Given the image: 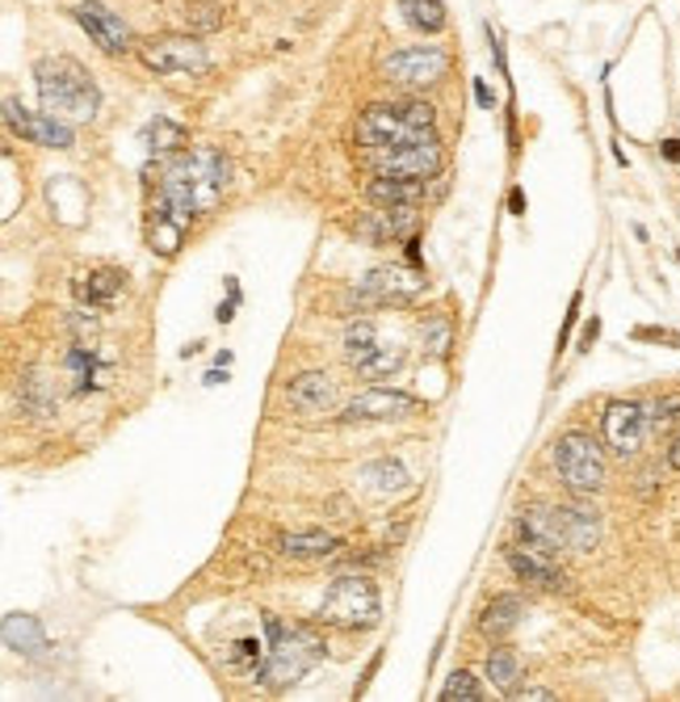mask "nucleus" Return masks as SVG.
I'll return each mask as SVG.
<instances>
[{
  "label": "nucleus",
  "instance_id": "nucleus-6",
  "mask_svg": "<svg viewBox=\"0 0 680 702\" xmlns=\"http://www.w3.org/2000/svg\"><path fill=\"white\" fill-rule=\"evenodd\" d=\"M550 463H554V475L563 479L571 493H597L604 484V455L601 446L592 442L588 434L571 429L554 442L550 451Z\"/></svg>",
  "mask_w": 680,
  "mask_h": 702
},
{
  "label": "nucleus",
  "instance_id": "nucleus-22",
  "mask_svg": "<svg viewBox=\"0 0 680 702\" xmlns=\"http://www.w3.org/2000/svg\"><path fill=\"white\" fill-rule=\"evenodd\" d=\"M420 186L424 181H403V177H374L370 181V202H378V207H416L420 202Z\"/></svg>",
  "mask_w": 680,
  "mask_h": 702
},
{
  "label": "nucleus",
  "instance_id": "nucleus-26",
  "mask_svg": "<svg viewBox=\"0 0 680 702\" xmlns=\"http://www.w3.org/2000/svg\"><path fill=\"white\" fill-rule=\"evenodd\" d=\"M378 349H382V342H378V328L370 320H353L344 328V358H349V366L366 362Z\"/></svg>",
  "mask_w": 680,
  "mask_h": 702
},
{
  "label": "nucleus",
  "instance_id": "nucleus-13",
  "mask_svg": "<svg viewBox=\"0 0 680 702\" xmlns=\"http://www.w3.org/2000/svg\"><path fill=\"white\" fill-rule=\"evenodd\" d=\"M72 18L106 56H127L131 51V26L118 18L113 9H106L101 0H80L72 9Z\"/></svg>",
  "mask_w": 680,
  "mask_h": 702
},
{
  "label": "nucleus",
  "instance_id": "nucleus-10",
  "mask_svg": "<svg viewBox=\"0 0 680 702\" xmlns=\"http://www.w3.org/2000/svg\"><path fill=\"white\" fill-rule=\"evenodd\" d=\"M420 408V399L408 396V392H399V387H370V392H358V396L349 399L344 408H340V425H374V421H396V417H408Z\"/></svg>",
  "mask_w": 680,
  "mask_h": 702
},
{
  "label": "nucleus",
  "instance_id": "nucleus-8",
  "mask_svg": "<svg viewBox=\"0 0 680 702\" xmlns=\"http://www.w3.org/2000/svg\"><path fill=\"white\" fill-rule=\"evenodd\" d=\"M441 144H382V148H366V169L374 177H403V181H429L441 172Z\"/></svg>",
  "mask_w": 680,
  "mask_h": 702
},
{
  "label": "nucleus",
  "instance_id": "nucleus-24",
  "mask_svg": "<svg viewBox=\"0 0 680 702\" xmlns=\"http://www.w3.org/2000/svg\"><path fill=\"white\" fill-rule=\"evenodd\" d=\"M521 673H526V661L512 652V647H491L488 656V678L496 690H517V682H521Z\"/></svg>",
  "mask_w": 680,
  "mask_h": 702
},
{
  "label": "nucleus",
  "instance_id": "nucleus-31",
  "mask_svg": "<svg viewBox=\"0 0 680 702\" xmlns=\"http://www.w3.org/2000/svg\"><path fill=\"white\" fill-rule=\"evenodd\" d=\"M420 342H424V349L429 354H446V345H450V324L441 320V316H433V320H424V328H420Z\"/></svg>",
  "mask_w": 680,
  "mask_h": 702
},
{
  "label": "nucleus",
  "instance_id": "nucleus-25",
  "mask_svg": "<svg viewBox=\"0 0 680 702\" xmlns=\"http://www.w3.org/2000/svg\"><path fill=\"white\" fill-rule=\"evenodd\" d=\"M143 144H148L151 156H172L186 148V131L172 118H156V122H148V131H143Z\"/></svg>",
  "mask_w": 680,
  "mask_h": 702
},
{
  "label": "nucleus",
  "instance_id": "nucleus-30",
  "mask_svg": "<svg viewBox=\"0 0 680 702\" xmlns=\"http://www.w3.org/2000/svg\"><path fill=\"white\" fill-rule=\"evenodd\" d=\"M647 421L656 425V429H663V425H677L680 421V396H660L647 404Z\"/></svg>",
  "mask_w": 680,
  "mask_h": 702
},
{
  "label": "nucleus",
  "instance_id": "nucleus-12",
  "mask_svg": "<svg viewBox=\"0 0 680 702\" xmlns=\"http://www.w3.org/2000/svg\"><path fill=\"white\" fill-rule=\"evenodd\" d=\"M647 429H651V421H647V404H639V399H613L604 408L601 434L613 455H639Z\"/></svg>",
  "mask_w": 680,
  "mask_h": 702
},
{
  "label": "nucleus",
  "instance_id": "nucleus-18",
  "mask_svg": "<svg viewBox=\"0 0 680 702\" xmlns=\"http://www.w3.org/2000/svg\"><path fill=\"white\" fill-rule=\"evenodd\" d=\"M526 619V602L517 597V593H504V597H496L488 610H483V619H479V631L488 635V640H504L517 631V623Z\"/></svg>",
  "mask_w": 680,
  "mask_h": 702
},
{
  "label": "nucleus",
  "instance_id": "nucleus-11",
  "mask_svg": "<svg viewBox=\"0 0 680 702\" xmlns=\"http://www.w3.org/2000/svg\"><path fill=\"white\" fill-rule=\"evenodd\" d=\"M382 72L403 89H433L437 80L450 72V56L441 47H408V51L387 56Z\"/></svg>",
  "mask_w": 680,
  "mask_h": 702
},
{
  "label": "nucleus",
  "instance_id": "nucleus-28",
  "mask_svg": "<svg viewBox=\"0 0 680 702\" xmlns=\"http://www.w3.org/2000/svg\"><path fill=\"white\" fill-rule=\"evenodd\" d=\"M483 699H488V694H483V685L474 682L467 669L450 673L446 685H441V702H483Z\"/></svg>",
  "mask_w": 680,
  "mask_h": 702
},
{
  "label": "nucleus",
  "instance_id": "nucleus-33",
  "mask_svg": "<svg viewBox=\"0 0 680 702\" xmlns=\"http://www.w3.org/2000/svg\"><path fill=\"white\" fill-rule=\"evenodd\" d=\"M231 656H236V664L261 661V647L252 644V640H244V644H236V652H231Z\"/></svg>",
  "mask_w": 680,
  "mask_h": 702
},
{
  "label": "nucleus",
  "instance_id": "nucleus-16",
  "mask_svg": "<svg viewBox=\"0 0 680 702\" xmlns=\"http://www.w3.org/2000/svg\"><path fill=\"white\" fill-rule=\"evenodd\" d=\"M286 399H290V408H294V413L316 417V413H328V408H332V399H337V383L328 379L323 370H307V375H299V379H290Z\"/></svg>",
  "mask_w": 680,
  "mask_h": 702
},
{
  "label": "nucleus",
  "instance_id": "nucleus-17",
  "mask_svg": "<svg viewBox=\"0 0 680 702\" xmlns=\"http://www.w3.org/2000/svg\"><path fill=\"white\" fill-rule=\"evenodd\" d=\"M559 531H563L567 551H592L601 538V522H597V513L580 510V505H563L559 510Z\"/></svg>",
  "mask_w": 680,
  "mask_h": 702
},
{
  "label": "nucleus",
  "instance_id": "nucleus-29",
  "mask_svg": "<svg viewBox=\"0 0 680 702\" xmlns=\"http://www.w3.org/2000/svg\"><path fill=\"white\" fill-rule=\"evenodd\" d=\"M68 366H72V375H76V396H89V392H97V366H101V362H97L93 354L76 349L72 358H68Z\"/></svg>",
  "mask_w": 680,
  "mask_h": 702
},
{
  "label": "nucleus",
  "instance_id": "nucleus-32",
  "mask_svg": "<svg viewBox=\"0 0 680 702\" xmlns=\"http://www.w3.org/2000/svg\"><path fill=\"white\" fill-rule=\"evenodd\" d=\"M504 699H517V702H550L554 694H550L547 685H517V690H509Z\"/></svg>",
  "mask_w": 680,
  "mask_h": 702
},
{
  "label": "nucleus",
  "instance_id": "nucleus-20",
  "mask_svg": "<svg viewBox=\"0 0 680 702\" xmlns=\"http://www.w3.org/2000/svg\"><path fill=\"white\" fill-rule=\"evenodd\" d=\"M282 555H290V560H320V555H332V551L340 547L337 534L328 531H294V534H282Z\"/></svg>",
  "mask_w": 680,
  "mask_h": 702
},
{
  "label": "nucleus",
  "instance_id": "nucleus-36",
  "mask_svg": "<svg viewBox=\"0 0 680 702\" xmlns=\"http://www.w3.org/2000/svg\"><path fill=\"white\" fill-rule=\"evenodd\" d=\"M668 463H672V467L680 472V434L672 437V446H668Z\"/></svg>",
  "mask_w": 680,
  "mask_h": 702
},
{
  "label": "nucleus",
  "instance_id": "nucleus-23",
  "mask_svg": "<svg viewBox=\"0 0 680 702\" xmlns=\"http://www.w3.org/2000/svg\"><path fill=\"white\" fill-rule=\"evenodd\" d=\"M399 13L403 21L420 30V34H437V30H446V4L441 0H399Z\"/></svg>",
  "mask_w": 680,
  "mask_h": 702
},
{
  "label": "nucleus",
  "instance_id": "nucleus-27",
  "mask_svg": "<svg viewBox=\"0 0 680 702\" xmlns=\"http://www.w3.org/2000/svg\"><path fill=\"white\" fill-rule=\"evenodd\" d=\"M366 479H370V488H374V493H403V488L412 484V475L403 472V463H399V458H378V463H370Z\"/></svg>",
  "mask_w": 680,
  "mask_h": 702
},
{
  "label": "nucleus",
  "instance_id": "nucleus-38",
  "mask_svg": "<svg viewBox=\"0 0 680 702\" xmlns=\"http://www.w3.org/2000/svg\"><path fill=\"white\" fill-rule=\"evenodd\" d=\"M474 89H479V106H483V110H488V106H491V93H488V85H483V80H474Z\"/></svg>",
  "mask_w": 680,
  "mask_h": 702
},
{
  "label": "nucleus",
  "instance_id": "nucleus-7",
  "mask_svg": "<svg viewBox=\"0 0 680 702\" xmlns=\"http://www.w3.org/2000/svg\"><path fill=\"white\" fill-rule=\"evenodd\" d=\"M424 290H429V278H424L420 269L391 261V266H374L366 278H361V286L353 290V304L358 307H408V304H416Z\"/></svg>",
  "mask_w": 680,
  "mask_h": 702
},
{
  "label": "nucleus",
  "instance_id": "nucleus-14",
  "mask_svg": "<svg viewBox=\"0 0 680 702\" xmlns=\"http://www.w3.org/2000/svg\"><path fill=\"white\" fill-rule=\"evenodd\" d=\"M4 122H9V131L21 135V139H30V144H42V148H72V122H63L56 115H30L26 106H21L18 97H4Z\"/></svg>",
  "mask_w": 680,
  "mask_h": 702
},
{
  "label": "nucleus",
  "instance_id": "nucleus-19",
  "mask_svg": "<svg viewBox=\"0 0 680 702\" xmlns=\"http://www.w3.org/2000/svg\"><path fill=\"white\" fill-rule=\"evenodd\" d=\"M4 647L21 652V656H38V652H47V631L34 614H9L4 619Z\"/></svg>",
  "mask_w": 680,
  "mask_h": 702
},
{
  "label": "nucleus",
  "instance_id": "nucleus-34",
  "mask_svg": "<svg viewBox=\"0 0 680 702\" xmlns=\"http://www.w3.org/2000/svg\"><path fill=\"white\" fill-rule=\"evenodd\" d=\"M639 337H642V342H668V345H677V333H651V328H639Z\"/></svg>",
  "mask_w": 680,
  "mask_h": 702
},
{
  "label": "nucleus",
  "instance_id": "nucleus-2",
  "mask_svg": "<svg viewBox=\"0 0 680 702\" xmlns=\"http://www.w3.org/2000/svg\"><path fill=\"white\" fill-rule=\"evenodd\" d=\"M38 101L47 115L63 118V122H93L101 110V89L89 77V68L72 56H47L34 63Z\"/></svg>",
  "mask_w": 680,
  "mask_h": 702
},
{
  "label": "nucleus",
  "instance_id": "nucleus-21",
  "mask_svg": "<svg viewBox=\"0 0 680 702\" xmlns=\"http://www.w3.org/2000/svg\"><path fill=\"white\" fill-rule=\"evenodd\" d=\"M122 290H127V274L106 266V269H93V274L80 283V299H84V304H97V307H110V304H118Z\"/></svg>",
  "mask_w": 680,
  "mask_h": 702
},
{
  "label": "nucleus",
  "instance_id": "nucleus-9",
  "mask_svg": "<svg viewBox=\"0 0 680 702\" xmlns=\"http://www.w3.org/2000/svg\"><path fill=\"white\" fill-rule=\"evenodd\" d=\"M139 59L156 77H202L210 68V51L193 34H156L139 42Z\"/></svg>",
  "mask_w": 680,
  "mask_h": 702
},
{
  "label": "nucleus",
  "instance_id": "nucleus-15",
  "mask_svg": "<svg viewBox=\"0 0 680 702\" xmlns=\"http://www.w3.org/2000/svg\"><path fill=\"white\" fill-rule=\"evenodd\" d=\"M509 568L517 572V581H526V589L533 593H563L567 589V576L559 568V560H554V551H542V547H512L509 551Z\"/></svg>",
  "mask_w": 680,
  "mask_h": 702
},
{
  "label": "nucleus",
  "instance_id": "nucleus-4",
  "mask_svg": "<svg viewBox=\"0 0 680 702\" xmlns=\"http://www.w3.org/2000/svg\"><path fill=\"white\" fill-rule=\"evenodd\" d=\"M269 644H273L269 647V661L257 673V682L264 690H290L328 656V647H323V640L311 626H282L269 619Z\"/></svg>",
  "mask_w": 680,
  "mask_h": 702
},
{
  "label": "nucleus",
  "instance_id": "nucleus-35",
  "mask_svg": "<svg viewBox=\"0 0 680 702\" xmlns=\"http://www.w3.org/2000/svg\"><path fill=\"white\" fill-rule=\"evenodd\" d=\"M597 333H601V320H588V328H584V342H580V349H588V345L597 342Z\"/></svg>",
  "mask_w": 680,
  "mask_h": 702
},
{
  "label": "nucleus",
  "instance_id": "nucleus-1",
  "mask_svg": "<svg viewBox=\"0 0 680 702\" xmlns=\"http://www.w3.org/2000/svg\"><path fill=\"white\" fill-rule=\"evenodd\" d=\"M227 186V156L214 148L172 152L156 169V207L148 210V245L156 257H177L198 215L219 207Z\"/></svg>",
  "mask_w": 680,
  "mask_h": 702
},
{
  "label": "nucleus",
  "instance_id": "nucleus-37",
  "mask_svg": "<svg viewBox=\"0 0 680 702\" xmlns=\"http://www.w3.org/2000/svg\"><path fill=\"white\" fill-rule=\"evenodd\" d=\"M663 156H668V160H680V139H668V144H663Z\"/></svg>",
  "mask_w": 680,
  "mask_h": 702
},
{
  "label": "nucleus",
  "instance_id": "nucleus-3",
  "mask_svg": "<svg viewBox=\"0 0 680 702\" xmlns=\"http://www.w3.org/2000/svg\"><path fill=\"white\" fill-rule=\"evenodd\" d=\"M437 139L433 110L416 97H396V101H374L358 118L361 148H382V144H429Z\"/></svg>",
  "mask_w": 680,
  "mask_h": 702
},
{
  "label": "nucleus",
  "instance_id": "nucleus-5",
  "mask_svg": "<svg viewBox=\"0 0 680 702\" xmlns=\"http://www.w3.org/2000/svg\"><path fill=\"white\" fill-rule=\"evenodd\" d=\"M316 619L340 631H370L382 619V602H378V589L366 576H340L328 585Z\"/></svg>",
  "mask_w": 680,
  "mask_h": 702
}]
</instances>
